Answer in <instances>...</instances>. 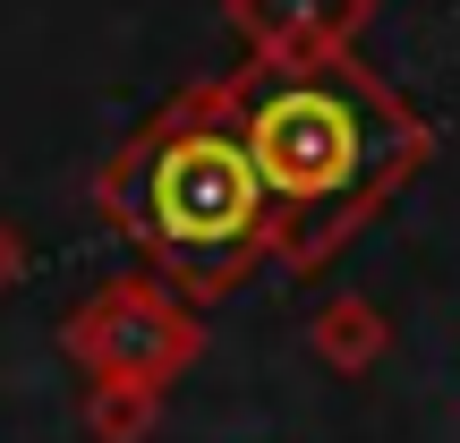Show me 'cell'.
<instances>
[{"instance_id": "6da1fadb", "label": "cell", "mask_w": 460, "mask_h": 443, "mask_svg": "<svg viewBox=\"0 0 460 443\" xmlns=\"http://www.w3.org/2000/svg\"><path fill=\"white\" fill-rule=\"evenodd\" d=\"M222 102L247 137V163L273 205V264L315 273L384 197L427 171L435 128L349 51H290V60H239Z\"/></svg>"}, {"instance_id": "7a4b0ae2", "label": "cell", "mask_w": 460, "mask_h": 443, "mask_svg": "<svg viewBox=\"0 0 460 443\" xmlns=\"http://www.w3.org/2000/svg\"><path fill=\"white\" fill-rule=\"evenodd\" d=\"M94 205L128 230L146 273H163L188 307L230 298L273 256V205H264L247 137H239V120L222 102V77L180 85L94 171Z\"/></svg>"}, {"instance_id": "3957f363", "label": "cell", "mask_w": 460, "mask_h": 443, "mask_svg": "<svg viewBox=\"0 0 460 443\" xmlns=\"http://www.w3.org/2000/svg\"><path fill=\"white\" fill-rule=\"evenodd\" d=\"M60 350L85 367V384H154V393H171L180 367L205 359V324L163 273L137 264V273L102 281L85 307H68Z\"/></svg>"}, {"instance_id": "277c9868", "label": "cell", "mask_w": 460, "mask_h": 443, "mask_svg": "<svg viewBox=\"0 0 460 443\" xmlns=\"http://www.w3.org/2000/svg\"><path fill=\"white\" fill-rule=\"evenodd\" d=\"M376 0H222V26L247 43V60H290V51H349Z\"/></svg>"}, {"instance_id": "5b68a950", "label": "cell", "mask_w": 460, "mask_h": 443, "mask_svg": "<svg viewBox=\"0 0 460 443\" xmlns=\"http://www.w3.org/2000/svg\"><path fill=\"white\" fill-rule=\"evenodd\" d=\"M307 350L332 367V376H367V367H384V350H393V315H384L376 298L341 290V298H324V307H315Z\"/></svg>"}, {"instance_id": "8992f818", "label": "cell", "mask_w": 460, "mask_h": 443, "mask_svg": "<svg viewBox=\"0 0 460 443\" xmlns=\"http://www.w3.org/2000/svg\"><path fill=\"white\" fill-rule=\"evenodd\" d=\"M154 418H163V393L154 384H94L85 393V435L94 443H146Z\"/></svg>"}, {"instance_id": "52a82bcc", "label": "cell", "mask_w": 460, "mask_h": 443, "mask_svg": "<svg viewBox=\"0 0 460 443\" xmlns=\"http://www.w3.org/2000/svg\"><path fill=\"white\" fill-rule=\"evenodd\" d=\"M26 273V239H17V222L0 214V290H9V281Z\"/></svg>"}]
</instances>
